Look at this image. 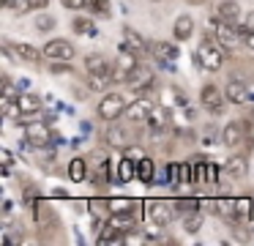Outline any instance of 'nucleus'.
<instances>
[{
  "instance_id": "f257e3e1",
  "label": "nucleus",
  "mask_w": 254,
  "mask_h": 246,
  "mask_svg": "<svg viewBox=\"0 0 254 246\" xmlns=\"http://www.w3.org/2000/svg\"><path fill=\"white\" fill-rule=\"evenodd\" d=\"M221 63H224V47L216 41L213 33H208L194 49V66H202L205 71H219Z\"/></svg>"
},
{
  "instance_id": "f03ea898",
  "label": "nucleus",
  "mask_w": 254,
  "mask_h": 246,
  "mask_svg": "<svg viewBox=\"0 0 254 246\" xmlns=\"http://www.w3.org/2000/svg\"><path fill=\"white\" fill-rule=\"evenodd\" d=\"M145 208H148V219L156 227H170L172 219H175V211H178L175 202H170V200H148Z\"/></svg>"
},
{
  "instance_id": "7ed1b4c3",
  "label": "nucleus",
  "mask_w": 254,
  "mask_h": 246,
  "mask_svg": "<svg viewBox=\"0 0 254 246\" xmlns=\"http://www.w3.org/2000/svg\"><path fill=\"white\" fill-rule=\"evenodd\" d=\"M213 36H216V41H219L224 49H238V47H241V41H243L238 25L224 22V19H219V16L213 19Z\"/></svg>"
},
{
  "instance_id": "20e7f679",
  "label": "nucleus",
  "mask_w": 254,
  "mask_h": 246,
  "mask_svg": "<svg viewBox=\"0 0 254 246\" xmlns=\"http://www.w3.org/2000/svg\"><path fill=\"white\" fill-rule=\"evenodd\" d=\"M126 107H128L126 96L112 90V93H107V96L99 101V118L101 120H118L123 112H126Z\"/></svg>"
},
{
  "instance_id": "39448f33",
  "label": "nucleus",
  "mask_w": 254,
  "mask_h": 246,
  "mask_svg": "<svg viewBox=\"0 0 254 246\" xmlns=\"http://www.w3.org/2000/svg\"><path fill=\"white\" fill-rule=\"evenodd\" d=\"M104 227L115 230V233H121V235H128L134 227H137V213H134L131 208H128V211H115V213H110V219H107Z\"/></svg>"
},
{
  "instance_id": "423d86ee",
  "label": "nucleus",
  "mask_w": 254,
  "mask_h": 246,
  "mask_svg": "<svg viewBox=\"0 0 254 246\" xmlns=\"http://www.w3.org/2000/svg\"><path fill=\"white\" fill-rule=\"evenodd\" d=\"M44 58L47 60H71V58H77V49L66 38H52V41L44 44Z\"/></svg>"
},
{
  "instance_id": "0eeeda50",
  "label": "nucleus",
  "mask_w": 254,
  "mask_h": 246,
  "mask_svg": "<svg viewBox=\"0 0 254 246\" xmlns=\"http://www.w3.org/2000/svg\"><path fill=\"white\" fill-rule=\"evenodd\" d=\"M156 82V74H153V69L150 66H145V63H137V69L128 74V80H126V85L131 87L134 93H139V90H145L148 85H153Z\"/></svg>"
},
{
  "instance_id": "6e6552de",
  "label": "nucleus",
  "mask_w": 254,
  "mask_h": 246,
  "mask_svg": "<svg viewBox=\"0 0 254 246\" xmlns=\"http://www.w3.org/2000/svg\"><path fill=\"white\" fill-rule=\"evenodd\" d=\"M224 98L227 96H221L219 87L210 85V82L202 87V90H199V101H202V107L208 109V112H213V115H219L221 109H224Z\"/></svg>"
},
{
  "instance_id": "1a4fd4ad",
  "label": "nucleus",
  "mask_w": 254,
  "mask_h": 246,
  "mask_svg": "<svg viewBox=\"0 0 254 246\" xmlns=\"http://www.w3.org/2000/svg\"><path fill=\"white\" fill-rule=\"evenodd\" d=\"M25 140H28L33 148L50 145V140H52L50 123H28V126H25Z\"/></svg>"
},
{
  "instance_id": "9d476101",
  "label": "nucleus",
  "mask_w": 254,
  "mask_h": 246,
  "mask_svg": "<svg viewBox=\"0 0 254 246\" xmlns=\"http://www.w3.org/2000/svg\"><path fill=\"white\" fill-rule=\"evenodd\" d=\"M137 52H123V58H118V63L112 66V74H115V82H126L128 74L137 69Z\"/></svg>"
},
{
  "instance_id": "9b49d317",
  "label": "nucleus",
  "mask_w": 254,
  "mask_h": 246,
  "mask_svg": "<svg viewBox=\"0 0 254 246\" xmlns=\"http://www.w3.org/2000/svg\"><path fill=\"white\" fill-rule=\"evenodd\" d=\"M241 14H243V8L238 0H219V5H216V16L224 22H232V25L241 22Z\"/></svg>"
},
{
  "instance_id": "f8f14e48",
  "label": "nucleus",
  "mask_w": 254,
  "mask_h": 246,
  "mask_svg": "<svg viewBox=\"0 0 254 246\" xmlns=\"http://www.w3.org/2000/svg\"><path fill=\"white\" fill-rule=\"evenodd\" d=\"M243 131H246V126H243V120H230V123L224 126V131H221V142H224L227 148H235V145H241V140H243Z\"/></svg>"
},
{
  "instance_id": "ddd939ff",
  "label": "nucleus",
  "mask_w": 254,
  "mask_h": 246,
  "mask_svg": "<svg viewBox=\"0 0 254 246\" xmlns=\"http://www.w3.org/2000/svg\"><path fill=\"white\" fill-rule=\"evenodd\" d=\"M145 123L150 126V131H164L167 123H170V107H164V104H159V107H150V115Z\"/></svg>"
},
{
  "instance_id": "4468645a",
  "label": "nucleus",
  "mask_w": 254,
  "mask_h": 246,
  "mask_svg": "<svg viewBox=\"0 0 254 246\" xmlns=\"http://www.w3.org/2000/svg\"><path fill=\"white\" fill-rule=\"evenodd\" d=\"M88 167L90 172H107L110 169V151L107 148H93L88 153Z\"/></svg>"
},
{
  "instance_id": "2eb2a0df",
  "label": "nucleus",
  "mask_w": 254,
  "mask_h": 246,
  "mask_svg": "<svg viewBox=\"0 0 254 246\" xmlns=\"http://www.w3.org/2000/svg\"><path fill=\"white\" fill-rule=\"evenodd\" d=\"M107 142H110L112 148L126 151V148L131 145V134H128V129H123L121 123H115V126H110V131H107Z\"/></svg>"
},
{
  "instance_id": "dca6fc26",
  "label": "nucleus",
  "mask_w": 254,
  "mask_h": 246,
  "mask_svg": "<svg viewBox=\"0 0 254 246\" xmlns=\"http://www.w3.org/2000/svg\"><path fill=\"white\" fill-rule=\"evenodd\" d=\"M17 101H19V109H22V115H36V112H41V107H44V101H41L39 93H30V90L19 93Z\"/></svg>"
},
{
  "instance_id": "f3484780",
  "label": "nucleus",
  "mask_w": 254,
  "mask_h": 246,
  "mask_svg": "<svg viewBox=\"0 0 254 246\" xmlns=\"http://www.w3.org/2000/svg\"><path fill=\"white\" fill-rule=\"evenodd\" d=\"M150 52H153V58H159L161 63H172V60L178 58V47L172 41H153L150 44Z\"/></svg>"
},
{
  "instance_id": "a211bd4d",
  "label": "nucleus",
  "mask_w": 254,
  "mask_h": 246,
  "mask_svg": "<svg viewBox=\"0 0 254 246\" xmlns=\"http://www.w3.org/2000/svg\"><path fill=\"white\" fill-rule=\"evenodd\" d=\"M6 47L11 49V55L19 60H28V63H39L41 60V52L36 47H30V44H8L6 41Z\"/></svg>"
},
{
  "instance_id": "6ab92c4d",
  "label": "nucleus",
  "mask_w": 254,
  "mask_h": 246,
  "mask_svg": "<svg viewBox=\"0 0 254 246\" xmlns=\"http://www.w3.org/2000/svg\"><path fill=\"white\" fill-rule=\"evenodd\" d=\"M172 36L178 38V41H186V38L194 36V19L189 14H181L175 19V25H172Z\"/></svg>"
},
{
  "instance_id": "aec40b11",
  "label": "nucleus",
  "mask_w": 254,
  "mask_h": 246,
  "mask_svg": "<svg viewBox=\"0 0 254 246\" xmlns=\"http://www.w3.org/2000/svg\"><path fill=\"white\" fill-rule=\"evenodd\" d=\"M224 96H227V101H230V104H246L249 93H246V85H243L241 80H230V82H227Z\"/></svg>"
},
{
  "instance_id": "412c9836",
  "label": "nucleus",
  "mask_w": 254,
  "mask_h": 246,
  "mask_svg": "<svg viewBox=\"0 0 254 246\" xmlns=\"http://www.w3.org/2000/svg\"><path fill=\"white\" fill-rule=\"evenodd\" d=\"M148 115H150V104L145 101H131L126 107V118L131 120V123H145V120H148Z\"/></svg>"
},
{
  "instance_id": "4be33fe9",
  "label": "nucleus",
  "mask_w": 254,
  "mask_h": 246,
  "mask_svg": "<svg viewBox=\"0 0 254 246\" xmlns=\"http://www.w3.org/2000/svg\"><path fill=\"white\" fill-rule=\"evenodd\" d=\"M85 71H88V74H101V71H112V66L101 52H93V55L85 58Z\"/></svg>"
},
{
  "instance_id": "5701e85b",
  "label": "nucleus",
  "mask_w": 254,
  "mask_h": 246,
  "mask_svg": "<svg viewBox=\"0 0 254 246\" xmlns=\"http://www.w3.org/2000/svg\"><path fill=\"white\" fill-rule=\"evenodd\" d=\"M112 82H115V74H112V71H101V74H90L88 87L96 93H104V90H110Z\"/></svg>"
},
{
  "instance_id": "b1692460",
  "label": "nucleus",
  "mask_w": 254,
  "mask_h": 246,
  "mask_svg": "<svg viewBox=\"0 0 254 246\" xmlns=\"http://www.w3.org/2000/svg\"><path fill=\"white\" fill-rule=\"evenodd\" d=\"M90 167H88V159H71L68 162V178L74 180V183H82L85 178H88Z\"/></svg>"
},
{
  "instance_id": "393cba45",
  "label": "nucleus",
  "mask_w": 254,
  "mask_h": 246,
  "mask_svg": "<svg viewBox=\"0 0 254 246\" xmlns=\"http://www.w3.org/2000/svg\"><path fill=\"white\" fill-rule=\"evenodd\" d=\"M33 208H36V222H39V227H50V224H55V213H52V208L47 205L44 200H36L33 202Z\"/></svg>"
},
{
  "instance_id": "a878e982",
  "label": "nucleus",
  "mask_w": 254,
  "mask_h": 246,
  "mask_svg": "<svg viewBox=\"0 0 254 246\" xmlns=\"http://www.w3.org/2000/svg\"><path fill=\"white\" fill-rule=\"evenodd\" d=\"M131 178H137V162L131 159V153H126L123 162L118 164V180L126 183V180H131Z\"/></svg>"
},
{
  "instance_id": "bb28decb",
  "label": "nucleus",
  "mask_w": 254,
  "mask_h": 246,
  "mask_svg": "<svg viewBox=\"0 0 254 246\" xmlns=\"http://www.w3.org/2000/svg\"><path fill=\"white\" fill-rule=\"evenodd\" d=\"M123 36H126V44H128V47H131L137 55H145V52H150V44H148V41H142V36H139L137 30H131V27H126V30H123Z\"/></svg>"
},
{
  "instance_id": "cd10ccee",
  "label": "nucleus",
  "mask_w": 254,
  "mask_h": 246,
  "mask_svg": "<svg viewBox=\"0 0 254 246\" xmlns=\"http://www.w3.org/2000/svg\"><path fill=\"white\" fill-rule=\"evenodd\" d=\"M153 175H156L153 159H139V162H137V178L142 180V183H150V180H153Z\"/></svg>"
},
{
  "instance_id": "c85d7f7f",
  "label": "nucleus",
  "mask_w": 254,
  "mask_h": 246,
  "mask_svg": "<svg viewBox=\"0 0 254 246\" xmlns=\"http://www.w3.org/2000/svg\"><path fill=\"white\" fill-rule=\"evenodd\" d=\"M199 227H202V213L199 211L183 213V230L186 233H199Z\"/></svg>"
},
{
  "instance_id": "c756f323",
  "label": "nucleus",
  "mask_w": 254,
  "mask_h": 246,
  "mask_svg": "<svg viewBox=\"0 0 254 246\" xmlns=\"http://www.w3.org/2000/svg\"><path fill=\"white\" fill-rule=\"evenodd\" d=\"M227 172H230L232 178H243V175H246V159H243V156H232L230 162H227Z\"/></svg>"
},
{
  "instance_id": "7c9ffc66",
  "label": "nucleus",
  "mask_w": 254,
  "mask_h": 246,
  "mask_svg": "<svg viewBox=\"0 0 254 246\" xmlns=\"http://www.w3.org/2000/svg\"><path fill=\"white\" fill-rule=\"evenodd\" d=\"M85 8L93 11L96 16H110V14H112L110 0H88V3H85Z\"/></svg>"
},
{
  "instance_id": "2f4dec72",
  "label": "nucleus",
  "mask_w": 254,
  "mask_h": 246,
  "mask_svg": "<svg viewBox=\"0 0 254 246\" xmlns=\"http://www.w3.org/2000/svg\"><path fill=\"white\" fill-rule=\"evenodd\" d=\"M71 27H74V33H79V36H96V25L90 19H85V16H77Z\"/></svg>"
},
{
  "instance_id": "473e14b6",
  "label": "nucleus",
  "mask_w": 254,
  "mask_h": 246,
  "mask_svg": "<svg viewBox=\"0 0 254 246\" xmlns=\"http://www.w3.org/2000/svg\"><path fill=\"white\" fill-rule=\"evenodd\" d=\"M175 208L181 213H191V211H199L202 202H199L197 197H181V200H175Z\"/></svg>"
},
{
  "instance_id": "72a5a7b5",
  "label": "nucleus",
  "mask_w": 254,
  "mask_h": 246,
  "mask_svg": "<svg viewBox=\"0 0 254 246\" xmlns=\"http://www.w3.org/2000/svg\"><path fill=\"white\" fill-rule=\"evenodd\" d=\"M88 208L99 216V213H107L112 211V200H101V197H93V200H88Z\"/></svg>"
},
{
  "instance_id": "f704fd0d",
  "label": "nucleus",
  "mask_w": 254,
  "mask_h": 246,
  "mask_svg": "<svg viewBox=\"0 0 254 246\" xmlns=\"http://www.w3.org/2000/svg\"><path fill=\"white\" fill-rule=\"evenodd\" d=\"M208 180V164H191V183H202Z\"/></svg>"
},
{
  "instance_id": "c9c22d12",
  "label": "nucleus",
  "mask_w": 254,
  "mask_h": 246,
  "mask_svg": "<svg viewBox=\"0 0 254 246\" xmlns=\"http://www.w3.org/2000/svg\"><path fill=\"white\" fill-rule=\"evenodd\" d=\"M36 27H39V30H52V27H55V16L52 14L39 16V19H36Z\"/></svg>"
},
{
  "instance_id": "e433bc0d",
  "label": "nucleus",
  "mask_w": 254,
  "mask_h": 246,
  "mask_svg": "<svg viewBox=\"0 0 254 246\" xmlns=\"http://www.w3.org/2000/svg\"><path fill=\"white\" fill-rule=\"evenodd\" d=\"M235 202H238L241 216H249V213H252V200H249V197H241V200H235Z\"/></svg>"
},
{
  "instance_id": "4c0bfd02",
  "label": "nucleus",
  "mask_w": 254,
  "mask_h": 246,
  "mask_svg": "<svg viewBox=\"0 0 254 246\" xmlns=\"http://www.w3.org/2000/svg\"><path fill=\"white\" fill-rule=\"evenodd\" d=\"M241 30H243V33L254 30V11H249V14L243 16V22H241Z\"/></svg>"
},
{
  "instance_id": "58836bf2",
  "label": "nucleus",
  "mask_w": 254,
  "mask_h": 246,
  "mask_svg": "<svg viewBox=\"0 0 254 246\" xmlns=\"http://www.w3.org/2000/svg\"><path fill=\"white\" fill-rule=\"evenodd\" d=\"M181 183H191V164H181Z\"/></svg>"
},
{
  "instance_id": "ea45409f",
  "label": "nucleus",
  "mask_w": 254,
  "mask_h": 246,
  "mask_svg": "<svg viewBox=\"0 0 254 246\" xmlns=\"http://www.w3.org/2000/svg\"><path fill=\"white\" fill-rule=\"evenodd\" d=\"M219 172H221V167L210 162V164H208V180H210V183H213V180H219Z\"/></svg>"
},
{
  "instance_id": "a19ab883",
  "label": "nucleus",
  "mask_w": 254,
  "mask_h": 246,
  "mask_svg": "<svg viewBox=\"0 0 254 246\" xmlns=\"http://www.w3.org/2000/svg\"><path fill=\"white\" fill-rule=\"evenodd\" d=\"M63 5H66V8H85V3H88V0H61Z\"/></svg>"
},
{
  "instance_id": "79ce46f5",
  "label": "nucleus",
  "mask_w": 254,
  "mask_h": 246,
  "mask_svg": "<svg viewBox=\"0 0 254 246\" xmlns=\"http://www.w3.org/2000/svg\"><path fill=\"white\" fill-rule=\"evenodd\" d=\"M243 44H246V49H252V52H254V30H249L246 36H243Z\"/></svg>"
},
{
  "instance_id": "37998d69",
  "label": "nucleus",
  "mask_w": 254,
  "mask_h": 246,
  "mask_svg": "<svg viewBox=\"0 0 254 246\" xmlns=\"http://www.w3.org/2000/svg\"><path fill=\"white\" fill-rule=\"evenodd\" d=\"M47 3H50V0H30V11H41V8H47Z\"/></svg>"
},
{
  "instance_id": "c03bdc74",
  "label": "nucleus",
  "mask_w": 254,
  "mask_h": 246,
  "mask_svg": "<svg viewBox=\"0 0 254 246\" xmlns=\"http://www.w3.org/2000/svg\"><path fill=\"white\" fill-rule=\"evenodd\" d=\"M3 164H8V167H11V153H8V151H3Z\"/></svg>"
},
{
  "instance_id": "a18cd8bd",
  "label": "nucleus",
  "mask_w": 254,
  "mask_h": 246,
  "mask_svg": "<svg viewBox=\"0 0 254 246\" xmlns=\"http://www.w3.org/2000/svg\"><path fill=\"white\" fill-rule=\"evenodd\" d=\"M189 3H205V0H189Z\"/></svg>"
}]
</instances>
